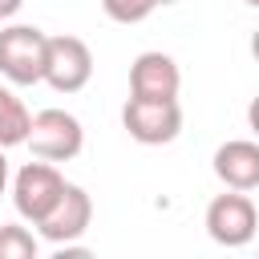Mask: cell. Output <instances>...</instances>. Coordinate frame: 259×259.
<instances>
[{
  "label": "cell",
  "mask_w": 259,
  "mask_h": 259,
  "mask_svg": "<svg viewBox=\"0 0 259 259\" xmlns=\"http://www.w3.org/2000/svg\"><path fill=\"white\" fill-rule=\"evenodd\" d=\"M8 190V158H4V146H0V194Z\"/></svg>",
  "instance_id": "cell-15"
},
{
  "label": "cell",
  "mask_w": 259,
  "mask_h": 259,
  "mask_svg": "<svg viewBox=\"0 0 259 259\" xmlns=\"http://www.w3.org/2000/svg\"><path fill=\"white\" fill-rule=\"evenodd\" d=\"M259 231V210L247 198V190H231V194H214L206 206V235L219 247H247Z\"/></svg>",
  "instance_id": "cell-5"
},
{
  "label": "cell",
  "mask_w": 259,
  "mask_h": 259,
  "mask_svg": "<svg viewBox=\"0 0 259 259\" xmlns=\"http://www.w3.org/2000/svg\"><path fill=\"white\" fill-rule=\"evenodd\" d=\"M247 125H251V134L259 138V93L251 97V105H247Z\"/></svg>",
  "instance_id": "cell-13"
},
{
  "label": "cell",
  "mask_w": 259,
  "mask_h": 259,
  "mask_svg": "<svg viewBox=\"0 0 259 259\" xmlns=\"http://www.w3.org/2000/svg\"><path fill=\"white\" fill-rule=\"evenodd\" d=\"M49 57V32L36 24H8L0 28V77L12 85H40Z\"/></svg>",
  "instance_id": "cell-1"
},
{
  "label": "cell",
  "mask_w": 259,
  "mask_h": 259,
  "mask_svg": "<svg viewBox=\"0 0 259 259\" xmlns=\"http://www.w3.org/2000/svg\"><path fill=\"white\" fill-rule=\"evenodd\" d=\"M121 125L142 146H166L182 134V105H178V97H170V101L130 97L121 105Z\"/></svg>",
  "instance_id": "cell-4"
},
{
  "label": "cell",
  "mask_w": 259,
  "mask_h": 259,
  "mask_svg": "<svg viewBox=\"0 0 259 259\" xmlns=\"http://www.w3.org/2000/svg\"><path fill=\"white\" fill-rule=\"evenodd\" d=\"M251 57L259 61V28H255V36H251Z\"/></svg>",
  "instance_id": "cell-16"
},
{
  "label": "cell",
  "mask_w": 259,
  "mask_h": 259,
  "mask_svg": "<svg viewBox=\"0 0 259 259\" xmlns=\"http://www.w3.org/2000/svg\"><path fill=\"white\" fill-rule=\"evenodd\" d=\"M158 4H178V0H158Z\"/></svg>",
  "instance_id": "cell-18"
},
{
  "label": "cell",
  "mask_w": 259,
  "mask_h": 259,
  "mask_svg": "<svg viewBox=\"0 0 259 259\" xmlns=\"http://www.w3.org/2000/svg\"><path fill=\"white\" fill-rule=\"evenodd\" d=\"M89 223H93V198L85 194V186L69 182L65 194H61V202L36 223V231H40V239L65 247V243H77L89 231Z\"/></svg>",
  "instance_id": "cell-7"
},
{
  "label": "cell",
  "mask_w": 259,
  "mask_h": 259,
  "mask_svg": "<svg viewBox=\"0 0 259 259\" xmlns=\"http://www.w3.org/2000/svg\"><path fill=\"white\" fill-rule=\"evenodd\" d=\"M93 77V53L81 36H49L45 85L57 93H81Z\"/></svg>",
  "instance_id": "cell-6"
},
{
  "label": "cell",
  "mask_w": 259,
  "mask_h": 259,
  "mask_svg": "<svg viewBox=\"0 0 259 259\" xmlns=\"http://www.w3.org/2000/svg\"><path fill=\"white\" fill-rule=\"evenodd\" d=\"M210 166L227 190H255L259 186V142H247V138L223 142L214 150Z\"/></svg>",
  "instance_id": "cell-9"
},
{
  "label": "cell",
  "mask_w": 259,
  "mask_h": 259,
  "mask_svg": "<svg viewBox=\"0 0 259 259\" xmlns=\"http://www.w3.org/2000/svg\"><path fill=\"white\" fill-rule=\"evenodd\" d=\"M243 4H251V8H259V0H243Z\"/></svg>",
  "instance_id": "cell-17"
},
{
  "label": "cell",
  "mask_w": 259,
  "mask_h": 259,
  "mask_svg": "<svg viewBox=\"0 0 259 259\" xmlns=\"http://www.w3.org/2000/svg\"><path fill=\"white\" fill-rule=\"evenodd\" d=\"M40 243L32 239L28 227H16V223H4L0 227V259H36Z\"/></svg>",
  "instance_id": "cell-11"
},
{
  "label": "cell",
  "mask_w": 259,
  "mask_h": 259,
  "mask_svg": "<svg viewBox=\"0 0 259 259\" xmlns=\"http://www.w3.org/2000/svg\"><path fill=\"white\" fill-rule=\"evenodd\" d=\"M182 89V73L178 61L170 53H138L130 65V97H146V101H170Z\"/></svg>",
  "instance_id": "cell-8"
},
{
  "label": "cell",
  "mask_w": 259,
  "mask_h": 259,
  "mask_svg": "<svg viewBox=\"0 0 259 259\" xmlns=\"http://www.w3.org/2000/svg\"><path fill=\"white\" fill-rule=\"evenodd\" d=\"M20 4H24V0H0V20H12V16L20 12Z\"/></svg>",
  "instance_id": "cell-14"
},
{
  "label": "cell",
  "mask_w": 259,
  "mask_h": 259,
  "mask_svg": "<svg viewBox=\"0 0 259 259\" xmlns=\"http://www.w3.org/2000/svg\"><path fill=\"white\" fill-rule=\"evenodd\" d=\"M101 8H105V16L117 20V24H142V20L158 8V0H101Z\"/></svg>",
  "instance_id": "cell-12"
},
{
  "label": "cell",
  "mask_w": 259,
  "mask_h": 259,
  "mask_svg": "<svg viewBox=\"0 0 259 259\" xmlns=\"http://www.w3.org/2000/svg\"><path fill=\"white\" fill-rule=\"evenodd\" d=\"M28 130H32V113L24 109V101L8 85H0V146L4 150L8 146H24Z\"/></svg>",
  "instance_id": "cell-10"
},
{
  "label": "cell",
  "mask_w": 259,
  "mask_h": 259,
  "mask_svg": "<svg viewBox=\"0 0 259 259\" xmlns=\"http://www.w3.org/2000/svg\"><path fill=\"white\" fill-rule=\"evenodd\" d=\"M65 174L57 170V162H28V166H20L16 170V178H12V206H16V214L20 219H28L32 227L61 202V194H65Z\"/></svg>",
  "instance_id": "cell-2"
},
{
  "label": "cell",
  "mask_w": 259,
  "mask_h": 259,
  "mask_svg": "<svg viewBox=\"0 0 259 259\" xmlns=\"http://www.w3.org/2000/svg\"><path fill=\"white\" fill-rule=\"evenodd\" d=\"M24 146L32 150V158L73 162L85 146V130L69 109H40V113H32V130H28Z\"/></svg>",
  "instance_id": "cell-3"
}]
</instances>
